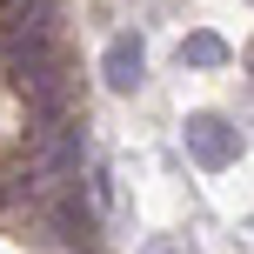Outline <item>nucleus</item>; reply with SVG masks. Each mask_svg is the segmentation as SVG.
Wrapping results in <instances>:
<instances>
[{
    "label": "nucleus",
    "instance_id": "20e7f679",
    "mask_svg": "<svg viewBox=\"0 0 254 254\" xmlns=\"http://www.w3.org/2000/svg\"><path fill=\"white\" fill-rule=\"evenodd\" d=\"M40 207H47V228H54V241H67V248H87V241H94V207L80 201V188L54 194V201H40Z\"/></svg>",
    "mask_w": 254,
    "mask_h": 254
},
{
    "label": "nucleus",
    "instance_id": "f03ea898",
    "mask_svg": "<svg viewBox=\"0 0 254 254\" xmlns=\"http://www.w3.org/2000/svg\"><path fill=\"white\" fill-rule=\"evenodd\" d=\"M181 140H188V154L207 167V174H221V167L241 161V127H234L228 114H188Z\"/></svg>",
    "mask_w": 254,
    "mask_h": 254
},
{
    "label": "nucleus",
    "instance_id": "39448f33",
    "mask_svg": "<svg viewBox=\"0 0 254 254\" xmlns=\"http://www.w3.org/2000/svg\"><path fill=\"white\" fill-rule=\"evenodd\" d=\"M54 7H61V0H7V27L13 34H47Z\"/></svg>",
    "mask_w": 254,
    "mask_h": 254
},
{
    "label": "nucleus",
    "instance_id": "0eeeda50",
    "mask_svg": "<svg viewBox=\"0 0 254 254\" xmlns=\"http://www.w3.org/2000/svg\"><path fill=\"white\" fill-rule=\"evenodd\" d=\"M147 254H188V248H181V241H154Z\"/></svg>",
    "mask_w": 254,
    "mask_h": 254
},
{
    "label": "nucleus",
    "instance_id": "f257e3e1",
    "mask_svg": "<svg viewBox=\"0 0 254 254\" xmlns=\"http://www.w3.org/2000/svg\"><path fill=\"white\" fill-rule=\"evenodd\" d=\"M80 161H87V134H80L74 114L34 121V140H27V194L54 201V194L80 188Z\"/></svg>",
    "mask_w": 254,
    "mask_h": 254
},
{
    "label": "nucleus",
    "instance_id": "423d86ee",
    "mask_svg": "<svg viewBox=\"0 0 254 254\" xmlns=\"http://www.w3.org/2000/svg\"><path fill=\"white\" fill-rule=\"evenodd\" d=\"M228 40H221V34H188V40H181V67H228Z\"/></svg>",
    "mask_w": 254,
    "mask_h": 254
},
{
    "label": "nucleus",
    "instance_id": "7ed1b4c3",
    "mask_svg": "<svg viewBox=\"0 0 254 254\" xmlns=\"http://www.w3.org/2000/svg\"><path fill=\"white\" fill-rule=\"evenodd\" d=\"M101 74H107V87H114V94H134L140 80H147V47H140V34H114V40H107Z\"/></svg>",
    "mask_w": 254,
    "mask_h": 254
}]
</instances>
